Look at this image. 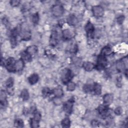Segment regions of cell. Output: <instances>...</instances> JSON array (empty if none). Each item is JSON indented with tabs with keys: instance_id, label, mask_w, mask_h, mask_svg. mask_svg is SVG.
Instances as JSON below:
<instances>
[{
	"instance_id": "cell-1",
	"label": "cell",
	"mask_w": 128,
	"mask_h": 128,
	"mask_svg": "<svg viewBox=\"0 0 128 128\" xmlns=\"http://www.w3.org/2000/svg\"><path fill=\"white\" fill-rule=\"evenodd\" d=\"M15 59L13 58H10L6 62V67L10 72H13L16 71L15 69Z\"/></svg>"
},
{
	"instance_id": "cell-2",
	"label": "cell",
	"mask_w": 128,
	"mask_h": 128,
	"mask_svg": "<svg viewBox=\"0 0 128 128\" xmlns=\"http://www.w3.org/2000/svg\"><path fill=\"white\" fill-rule=\"evenodd\" d=\"M52 12L54 16L56 17H60L63 15L64 13V10L62 6L59 5H56L53 7Z\"/></svg>"
},
{
	"instance_id": "cell-3",
	"label": "cell",
	"mask_w": 128,
	"mask_h": 128,
	"mask_svg": "<svg viewBox=\"0 0 128 128\" xmlns=\"http://www.w3.org/2000/svg\"><path fill=\"white\" fill-rule=\"evenodd\" d=\"M72 78V74L70 70L65 69L64 70L62 75V79L64 84L68 83Z\"/></svg>"
},
{
	"instance_id": "cell-4",
	"label": "cell",
	"mask_w": 128,
	"mask_h": 128,
	"mask_svg": "<svg viewBox=\"0 0 128 128\" xmlns=\"http://www.w3.org/2000/svg\"><path fill=\"white\" fill-rule=\"evenodd\" d=\"M92 12L94 16L96 17H101L103 16L104 13L103 8L100 6L93 7L92 8Z\"/></svg>"
},
{
	"instance_id": "cell-5",
	"label": "cell",
	"mask_w": 128,
	"mask_h": 128,
	"mask_svg": "<svg viewBox=\"0 0 128 128\" xmlns=\"http://www.w3.org/2000/svg\"><path fill=\"white\" fill-rule=\"evenodd\" d=\"M107 59L105 56L100 55L98 58V65L97 68L99 70H102L107 65Z\"/></svg>"
},
{
	"instance_id": "cell-6",
	"label": "cell",
	"mask_w": 128,
	"mask_h": 128,
	"mask_svg": "<svg viewBox=\"0 0 128 128\" xmlns=\"http://www.w3.org/2000/svg\"><path fill=\"white\" fill-rule=\"evenodd\" d=\"M73 104V101L70 100L64 105V109L66 113H70L72 112Z\"/></svg>"
},
{
	"instance_id": "cell-7",
	"label": "cell",
	"mask_w": 128,
	"mask_h": 128,
	"mask_svg": "<svg viewBox=\"0 0 128 128\" xmlns=\"http://www.w3.org/2000/svg\"><path fill=\"white\" fill-rule=\"evenodd\" d=\"M67 23L69 25L74 26L76 25L78 23V20L75 16L71 15L67 18Z\"/></svg>"
},
{
	"instance_id": "cell-8",
	"label": "cell",
	"mask_w": 128,
	"mask_h": 128,
	"mask_svg": "<svg viewBox=\"0 0 128 128\" xmlns=\"http://www.w3.org/2000/svg\"><path fill=\"white\" fill-rule=\"evenodd\" d=\"M104 103L106 105H109L112 103L113 100V96L112 94H106L103 98Z\"/></svg>"
},
{
	"instance_id": "cell-9",
	"label": "cell",
	"mask_w": 128,
	"mask_h": 128,
	"mask_svg": "<svg viewBox=\"0 0 128 128\" xmlns=\"http://www.w3.org/2000/svg\"><path fill=\"white\" fill-rule=\"evenodd\" d=\"M7 95L6 94V92L2 90L1 91V94H0V101H1V104L2 106H5L7 104Z\"/></svg>"
},
{
	"instance_id": "cell-10",
	"label": "cell",
	"mask_w": 128,
	"mask_h": 128,
	"mask_svg": "<svg viewBox=\"0 0 128 128\" xmlns=\"http://www.w3.org/2000/svg\"><path fill=\"white\" fill-rule=\"evenodd\" d=\"M24 67V62L23 60L20 59L16 62L15 69L16 71H20Z\"/></svg>"
},
{
	"instance_id": "cell-11",
	"label": "cell",
	"mask_w": 128,
	"mask_h": 128,
	"mask_svg": "<svg viewBox=\"0 0 128 128\" xmlns=\"http://www.w3.org/2000/svg\"><path fill=\"white\" fill-rule=\"evenodd\" d=\"M83 66L86 71L88 72L91 71L95 67V66L93 63L89 62H85L83 64Z\"/></svg>"
},
{
	"instance_id": "cell-12",
	"label": "cell",
	"mask_w": 128,
	"mask_h": 128,
	"mask_svg": "<svg viewBox=\"0 0 128 128\" xmlns=\"http://www.w3.org/2000/svg\"><path fill=\"white\" fill-rule=\"evenodd\" d=\"M26 52L31 56L34 55L36 54L38 52L37 47L36 46H34V45L31 46L27 48Z\"/></svg>"
},
{
	"instance_id": "cell-13",
	"label": "cell",
	"mask_w": 128,
	"mask_h": 128,
	"mask_svg": "<svg viewBox=\"0 0 128 128\" xmlns=\"http://www.w3.org/2000/svg\"><path fill=\"white\" fill-rule=\"evenodd\" d=\"M39 80V76L37 74H33L29 78V82L31 85H34Z\"/></svg>"
},
{
	"instance_id": "cell-14",
	"label": "cell",
	"mask_w": 128,
	"mask_h": 128,
	"mask_svg": "<svg viewBox=\"0 0 128 128\" xmlns=\"http://www.w3.org/2000/svg\"><path fill=\"white\" fill-rule=\"evenodd\" d=\"M63 37L66 40H69L71 39L72 37V34L71 32L68 29H66L63 32Z\"/></svg>"
},
{
	"instance_id": "cell-15",
	"label": "cell",
	"mask_w": 128,
	"mask_h": 128,
	"mask_svg": "<svg viewBox=\"0 0 128 128\" xmlns=\"http://www.w3.org/2000/svg\"><path fill=\"white\" fill-rule=\"evenodd\" d=\"M100 114L103 116H105L107 115L108 112V109L106 106H101L98 109Z\"/></svg>"
},
{
	"instance_id": "cell-16",
	"label": "cell",
	"mask_w": 128,
	"mask_h": 128,
	"mask_svg": "<svg viewBox=\"0 0 128 128\" xmlns=\"http://www.w3.org/2000/svg\"><path fill=\"white\" fill-rule=\"evenodd\" d=\"M31 37V33L27 31H25L23 32L21 35L22 39L23 40H25V41H28L30 40Z\"/></svg>"
},
{
	"instance_id": "cell-17",
	"label": "cell",
	"mask_w": 128,
	"mask_h": 128,
	"mask_svg": "<svg viewBox=\"0 0 128 128\" xmlns=\"http://www.w3.org/2000/svg\"><path fill=\"white\" fill-rule=\"evenodd\" d=\"M85 29H86V32H87V33H88L89 34H92L93 32H94V27L93 26V25H92V24L89 22L86 26Z\"/></svg>"
},
{
	"instance_id": "cell-18",
	"label": "cell",
	"mask_w": 128,
	"mask_h": 128,
	"mask_svg": "<svg viewBox=\"0 0 128 128\" xmlns=\"http://www.w3.org/2000/svg\"><path fill=\"white\" fill-rule=\"evenodd\" d=\"M57 43V35L56 32H53L52 33L50 39V44L51 45L55 46Z\"/></svg>"
},
{
	"instance_id": "cell-19",
	"label": "cell",
	"mask_w": 128,
	"mask_h": 128,
	"mask_svg": "<svg viewBox=\"0 0 128 128\" xmlns=\"http://www.w3.org/2000/svg\"><path fill=\"white\" fill-rule=\"evenodd\" d=\"M21 98L24 100L27 101L29 98V94L27 90L24 89L22 91L21 94Z\"/></svg>"
},
{
	"instance_id": "cell-20",
	"label": "cell",
	"mask_w": 128,
	"mask_h": 128,
	"mask_svg": "<svg viewBox=\"0 0 128 128\" xmlns=\"http://www.w3.org/2000/svg\"><path fill=\"white\" fill-rule=\"evenodd\" d=\"M53 93L56 97H58V98H60L62 97L63 95V91L62 90V89L61 88L55 89L53 91Z\"/></svg>"
},
{
	"instance_id": "cell-21",
	"label": "cell",
	"mask_w": 128,
	"mask_h": 128,
	"mask_svg": "<svg viewBox=\"0 0 128 128\" xmlns=\"http://www.w3.org/2000/svg\"><path fill=\"white\" fill-rule=\"evenodd\" d=\"M62 125L63 127L64 128H68L70 127V124H71V122L69 118H66L65 119H64L62 121Z\"/></svg>"
},
{
	"instance_id": "cell-22",
	"label": "cell",
	"mask_w": 128,
	"mask_h": 128,
	"mask_svg": "<svg viewBox=\"0 0 128 128\" xmlns=\"http://www.w3.org/2000/svg\"><path fill=\"white\" fill-rule=\"evenodd\" d=\"M94 91L97 95H100L102 92V88L100 84H96L94 86Z\"/></svg>"
},
{
	"instance_id": "cell-23",
	"label": "cell",
	"mask_w": 128,
	"mask_h": 128,
	"mask_svg": "<svg viewBox=\"0 0 128 128\" xmlns=\"http://www.w3.org/2000/svg\"><path fill=\"white\" fill-rule=\"evenodd\" d=\"M112 53V50L111 48L108 47H106L104 48L102 50V55L106 56V55H109L111 54Z\"/></svg>"
},
{
	"instance_id": "cell-24",
	"label": "cell",
	"mask_w": 128,
	"mask_h": 128,
	"mask_svg": "<svg viewBox=\"0 0 128 128\" xmlns=\"http://www.w3.org/2000/svg\"><path fill=\"white\" fill-rule=\"evenodd\" d=\"M15 126L17 128H23L24 127V122L22 119H17L15 121Z\"/></svg>"
},
{
	"instance_id": "cell-25",
	"label": "cell",
	"mask_w": 128,
	"mask_h": 128,
	"mask_svg": "<svg viewBox=\"0 0 128 128\" xmlns=\"http://www.w3.org/2000/svg\"><path fill=\"white\" fill-rule=\"evenodd\" d=\"M125 64L123 62V61L118 62L116 64L117 68L119 71H122V70H123L124 69V68L125 67Z\"/></svg>"
},
{
	"instance_id": "cell-26",
	"label": "cell",
	"mask_w": 128,
	"mask_h": 128,
	"mask_svg": "<svg viewBox=\"0 0 128 128\" xmlns=\"http://www.w3.org/2000/svg\"><path fill=\"white\" fill-rule=\"evenodd\" d=\"M22 58L23 59V60L28 61V62L30 61L32 59L31 56L30 55H29L27 52H23L22 54Z\"/></svg>"
},
{
	"instance_id": "cell-27",
	"label": "cell",
	"mask_w": 128,
	"mask_h": 128,
	"mask_svg": "<svg viewBox=\"0 0 128 128\" xmlns=\"http://www.w3.org/2000/svg\"><path fill=\"white\" fill-rule=\"evenodd\" d=\"M76 85L73 82H70L67 86V90L69 91H73L75 89Z\"/></svg>"
},
{
	"instance_id": "cell-28",
	"label": "cell",
	"mask_w": 128,
	"mask_h": 128,
	"mask_svg": "<svg viewBox=\"0 0 128 128\" xmlns=\"http://www.w3.org/2000/svg\"><path fill=\"white\" fill-rule=\"evenodd\" d=\"M14 84V80L13 79L10 78L8 79V80L6 82V86L7 88H11L13 86Z\"/></svg>"
},
{
	"instance_id": "cell-29",
	"label": "cell",
	"mask_w": 128,
	"mask_h": 128,
	"mask_svg": "<svg viewBox=\"0 0 128 128\" xmlns=\"http://www.w3.org/2000/svg\"><path fill=\"white\" fill-rule=\"evenodd\" d=\"M39 20V17L38 13L35 14L32 17V21L34 24H37Z\"/></svg>"
},
{
	"instance_id": "cell-30",
	"label": "cell",
	"mask_w": 128,
	"mask_h": 128,
	"mask_svg": "<svg viewBox=\"0 0 128 128\" xmlns=\"http://www.w3.org/2000/svg\"><path fill=\"white\" fill-rule=\"evenodd\" d=\"M11 43L12 45L15 47L17 45V37L16 36H12L11 38Z\"/></svg>"
},
{
	"instance_id": "cell-31",
	"label": "cell",
	"mask_w": 128,
	"mask_h": 128,
	"mask_svg": "<svg viewBox=\"0 0 128 128\" xmlns=\"http://www.w3.org/2000/svg\"><path fill=\"white\" fill-rule=\"evenodd\" d=\"M51 91H50V90L48 88H44L43 89V95L45 96H46V97H47V96H48L50 95L51 94Z\"/></svg>"
},
{
	"instance_id": "cell-32",
	"label": "cell",
	"mask_w": 128,
	"mask_h": 128,
	"mask_svg": "<svg viewBox=\"0 0 128 128\" xmlns=\"http://www.w3.org/2000/svg\"><path fill=\"white\" fill-rule=\"evenodd\" d=\"M31 127L32 128H38L39 127V122L35 120L34 119L31 120Z\"/></svg>"
},
{
	"instance_id": "cell-33",
	"label": "cell",
	"mask_w": 128,
	"mask_h": 128,
	"mask_svg": "<svg viewBox=\"0 0 128 128\" xmlns=\"http://www.w3.org/2000/svg\"><path fill=\"white\" fill-rule=\"evenodd\" d=\"M41 114L39 112H36L34 115V119L38 122H39V121L41 120Z\"/></svg>"
},
{
	"instance_id": "cell-34",
	"label": "cell",
	"mask_w": 128,
	"mask_h": 128,
	"mask_svg": "<svg viewBox=\"0 0 128 128\" xmlns=\"http://www.w3.org/2000/svg\"><path fill=\"white\" fill-rule=\"evenodd\" d=\"M73 61L74 64H76V65H78V66L81 65V64L82 63L81 60L80 58H77V57L74 58L73 59Z\"/></svg>"
},
{
	"instance_id": "cell-35",
	"label": "cell",
	"mask_w": 128,
	"mask_h": 128,
	"mask_svg": "<svg viewBox=\"0 0 128 128\" xmlns=\"http://www.w3.org/2000/svg\"><path fill=\"white\" fill-rule=\"evenodd\" d=\"M123 112V110L121 107H118L115 110V113L117 115H120Z\"/></svg>"
},
{
	"instance_id": "cell-36",
	"label": "cell",
	"mask_w": 128,
	"mask_h": 128,
	"mask_svg": "<svg viewBox=\"0 0 128 128\" xmlns=\"http://www.w3.org/2000/svg\"><path fill=\"white\" fill-rule=\"evenodd\" d=\"M92 90V87L90 85H85L84 87V91L86 93L90 92Z\"/></svg>"
},
{
	"instance_id": "cell-37",
	"label": "cell",
	"mask_w": 128,
	"mask_h": 128,
	"mask_svg": "<svg viewBox=\"0 0 128 128\" xmlns=\"http://www.w3.org/2000/svg\"><path fill=\"white\" fill-rule=\"evenodd\" d=\"M20 2L19 1H17V0H13V1H11V4L12 6L13 7H16V6H18L19 4H20Z\"/></svg>"
},
{
	"instance_id": "cell-38",
	"label": "cell",
	"mask_w": 128,
	"mask_h": 128,
	"mask_svg": "<svg viewBox=\"0 0 128 128\" xmlns=\"http://www.w3.org/2000/svg\"><path fill=\"white\" fill-rule=\"evenodd\" d=\"M125 19V17H124L123 16H121L120 17H119L118 19H117V21L118 22V23L120 24H122L123 22H124V20Z\"/></svg>"
},
{
	"instance_id": "cell-39",
	"label": "cell",
	"mask_w": 128,
	"mask_h": 128,
	"mask_svg": "<svg viewBox=\"0 0 128 128\" xmlns=\"http://www.w3.org/2000/svg\"><path fill=\"white\" fill-rule=\"evenodd\" d=\"M8 93L10 95H13L14 94V89L11 88H8Z\"/></svg>"
},
{
	"instance_id": "cell-40",
	"label": "cell",
	"mask_w": 128,
	"mask_h": 128,
	"mask_svg": "<svg viewBox=\"0 0 128 128\" xmlns=\"http://www.w3.org/2000/svg\"><path fill=\"white\" fill-rule=\"evenodd\" d=\"M99 124V122L96 120H93L92 122V125H93L94 127H97Z\"/></svg>"
}]
</instances>
